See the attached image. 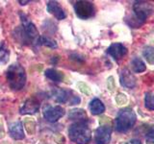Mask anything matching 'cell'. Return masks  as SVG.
<instances>
[{"instance_id": "6da1fadb", "label": "cell", "mask_w": 154, "mask_h": 144, "mask_svg": "<svg viewBox=\"0 0 154 144\" xmlns=\"http://www.w3.org/2000/svg\"><path fill=\"white\" fill-rule=\"evenodd\" d=\"M135 16L128 20V24L132 28H139L144 23L148 16L153 14L154 7L151 3L146 1H137L133 5Z\"/></svg>"}, {"instance_id": "7a4b0ae2", "label": "cell", "mask_w": 154, "mask_h": 144, "mask_svg": "<svg viewBox=\"0 0 154 144\" xmlns=\"http://www.w3.org/2000/svg\"><path fill=\"white\" fill-rule=\"evenodd\" d=\"M10 88L14 90H20L26 83V73L19 64H13L9 66L6 73Z\"/></svg>"}, {"instance_id": "3957f363", "label": "cell", "mask_w": 154, "mask_h": 144, "mask_svg": "<svg viewBox=\"0 0 154 144\" xmlns=\"http://www.w3.org/2000/svg\"><path fill=\"white\" fill-rule=\"evenodd\" d=\"M69 136L77 144H87L91 138V132L87 121L76 122L69 127Z\"/></svg>"}, {"instance_id": "277c9868", "label": "cell", "mask_w": 154, "mask_h": 144, "mask_svg": "<svg viewBox=\"0 0 154 144\" xmlns=\"http://www.w3.org/2000/svg\"><path fill=\"white\" fill-rule=\"evenodd\" d=\"M19 16H20L21 18L22 26L17 29L18 38L24 43H29L35 40L37 41L38 38V32L37 30L35 24L30 21V19L27 17L26 14L20 13Z\"/></svg>"}, {"instance_id": "5b68a950", "label": "cell", "mask_w": 154, "mask_h": 144, "mask_svg": "<svg viewBox=\"0 0 154 144\" xmlns=\"http://www.w3.org/2000/svg\"><path fill=\"white\" fill-rule=\"evenodd\" d=\"M136 113L129 108L120 110L115 120V129L119 133H125L131 129L136 123Z\"/></svg>"}, {"instance_id": "8992f818", "label": "cell", "mask_w": 154, "mask_h": 144, "mask_svg": "<svg viewBox=\"0 0 154 144\" xmlns=\"http://www.w3.org/2000/svg\"><path fill=\"white\" fill-rule=\"evenodd\" d=\"M74 11L77 16L81 19H88L90 17H93L95 14L94 4L90 1H77L74 4Z\"/></svg>"}, {"instance_id": "52a82bcc", "label": "cell", "mask_w": 154, "mask_h": 144, "mask_svg": "<svg viewBox=\"0 0 154 144\" xmlns=\"http://www.w3.org/2000/svg\"><path fill=\"white\" fill-rule=\"evenodd\" d=\"M42 113L45 118L51 123H54L58 121L61 117L64 116L65 110L60 106H55L52 107L50 105H46L42 109Z\"/></svg>"}, {"instance_id": "ba28073f", "label": "cell", "mask_w": 154, "mask_h": 144, "mask_svg": "<svg viewBox=\"0 0 154 144\" xmlns=\"http://www.w3.org/2000/svg\"><path fill=\"white\" fill-rule=\"evenodd\" d=\"M113 129L108 125H101L95 130V142L96 144H108L111 141Z\"/></svg>"}, {"instance_id": "9c48e42d", "label": "cell", "mask_w": 154, "mask_h": 144, "mask_svg": "<svg viewBox=\"0 0 154 144\" xmlns=\"http://www.w3.org/2000/svg\"><path fill=\"white\" fill-rule=\"evenodd\" d=\"M120 84L127 88H134L136 86V78L127 68H124L120 72Z\"/></svg>"}, {"instance_id": "30bf717a", "label": "cell", "mask_w": 154, "mask_h": 144, "mask_svg": "<svg viewBox=\"0 0 154 144\" xmlns=\"http://www.w3.org/2000/svg\"><path fill=\"white\" fill-rule=\"evenodd\" d=\"M107 53L116 61L120 60L127 53V49L122 43H113L107 49Z\"/></svg>"}, {"instance_id": "8fae6325", "label": "cell", "mask_w": 154, "mask_h": 144, "mask_svg": "<svg viewBox=\"0 0 154 144\" xmlns=\"http://www.w3.org/2000/svg\"><path fill=\"white\" fill-rule=\"evenodd\" d=\"M40 110V102L36 98H29L20 108L21 114H33Z\"/></svg>"}, {"instance_id": "7c38bea8", "label": "cell", "mask_w": 154, "mask_h": 144, "mask_svg": "<svg viewBox=\"0 0 154 144\" xmlns=\"http://www.w3.org/2000/svg\"><path fill=\"white\" fill-rule=\"evenodd\" d=\"M47 12L53 14L57 19L62 20V19L66 18V14L64 10L62 9L60 4L56 1H49L47 2Z\"/></svg>"}, {"instance_id": "4fadbf2b", "label": "cell", "mask_w": 154, "mask_h": 144, "mask_svg": "<svg viewBox=\"0 0 154 144\" xmlns=\"http://www.w3.org/2000/svg\"><path fill=\"white\" fill-rule=\"evenodd\" d=\"M9 134L14 139L16 140H20V139H23L25 134H24L23 132V127L20 121H17L14 122L12 124H10L9 126Z\"/></svg>"}, {"instance_id": "5bb4252c", "label": "cell", "mask_w": 154, "mask_h": 144, "mask_svg": "<svg viewBox=\"0 0 154 144\" xmlns=\"http://www.w3.org/2000/svg\"><path fill=\"white\" fill-rule=\"evenodd\" d=\"M90 112L94 115H98L105 112V106L98 98H94L90 102L89 105Z\"/></svg>"}, {"instance_id": "9a60e30c", "label": "cell", "mask_w": 154, "mask_h": 144, "mask_svg": "<svg viewBox=\"0 0 154 144\" xmlns=\"http://www.w3.org/2000/svg\"><path fill=\"white\" fill-rule=\"evenodd\" d=\"M69 91L62 89V88H56L54 90H53V97H54V100L58 103H66L69 98Z\"/></svg>"}, {"instance_id": "2e32d148", "label": "cell", "mask_w": 154, "mask_h": 144, "mask_svg": "<svg viewBox=\"0 0 154 144\" xmlns=\"http://www.w3.org/2000/svg\"><path fill=\"white\" fill-rule=\"evenodd\" d=\"M69 118L70 120H77L78 122H82V121H87L88 116H87V113L84 110L74 109V110H71L69 112Z\"/></svg>"}, {"instance_id": "e0dca14e", "label": "cell", "mask_w": 154, "mask_h": 144, "mask_svg": "<svg viewBox=\"0 0 154 144\" xmlns=\"http://www.w3.org/2000/svg\"><path fill=\"white\" fill-rule=\"evenodd\" d=\"M45 74L48 79H50L53 82H56V83H60V82L64 80V74L61 71L54 68H49L45 70Z\"/></svg>"}, {"instance_id": "ac0fdd59", "label": "cell", "mask_w": 154, "mask_h": 144, "mask_svg": "<svg viewBox=\"0 0 154 144\" xmlns=\"http://www.w3.org/2000/svg\"><path fill=\"white\" fill-rule=\"evenodd\" d=\"M38 45H45L49 48H57V42L51 38H48L45 36H41L38 38V40L36 41Z\"/></svg>"}, {"instance_id": "d6986e66", "label": "cell", "mask_w": 154, "mask_h": 144, "mask_svg": "<svg viewBox=\"0 0 154 144\" xmlns=\"http://www.w3.org/2000/svg\"><path fill=\"white\" fill-rule=\"evenodd\" d=\"M131 65L133 71L136 72V73H141V72L146 71V66L144 64V62L141 59H139V58H134L131 62Z\"/></svg>"}, {"instance_id": "ffe728a7", "label": "cell", "mask_w": 154, "mask_h": 144, "mask_svg": "<svg viewBox=\"0 0 154 144\" xmlns=\"http://www.w3.org/2000/svg\"><path fill=\"white\" fill-rule=\"evenodd\" d=\"M143 55L150 64H154V48L151 46H146L143 48Z\"/></svg>"}, {"instance_id": "44dd1931", "label": "cell", "mask_w": 154, "mask_h": 144, "mask_svg": "<svg viewBox=\"0 0 154 144\" xmlns=\"http://www.w3.org/2000/svg\"><path fill=\"white\" fill-rule=\"evenodd\" d=\"M24 127H25L26 132L29 134H35L36 131V121L33 120L32 118H25L24 119Z\"/></svg>"}, {"instance_id": "7402d4cb", "label": "cell", "mask_w": 154, "mask_h": 144, "mask_svg": "<svg viewBox=\"0 0 154 144\" xmlns=\"http://www.w3.org/2000/svg\"><path fill=\"white\" fill-rule=\"evenodd\" d=\"M144 106L149 110H154V94L151 92H146L144 96Z\"/></svg>"}, {"instance_id": "603a6c76", "label": "cell", "mask_w": 154, "mask_h": 144, "mask_svg": "<svg viewBox=\"0 0 154 144\" xmlns=\"http://www.w3.org/2000/svg\"><path fill=\"white\" fill-rule=\"evenodd\" d=\"M10 55L9 50L5 46L4 42H0V62L5 64L8 61V57Z\"/></svg>"}, {"instance_id": "cb8c5ba5", "label": "cell", "mask_w": 154, "mask_h": 144, "mask_svg": "<svg viewBox=\"0 0 154 144\" xmlns=\"http://www.w3.org/2000/svg\"><path fill=\"white\" fill-rule=\"evenodd\" d=\"M77 86H78V88L80 89L81 92H83L86 95H91V88H89V86H87L85 83H78Z\"/></svg>"}, {"instance_id": "d4e9b609", "label": "cell", "mask_w": 154, "mask_h": 144, "mask_svg": "<svg viewBox=\"0 0 154 144\" xmlns=\"http://www.w3.org/2000/svg\"><path fill=\"white\" fill-rule=\"evenodd\" d=\"M146 137L147 142L154 144V125L148 130V132L146 133Z\"/></svg>"}, {"instance_id": "484cf974", "label": "cell", "mask_w": 154, "mask_h": 144, "mask_svg": "<svg viewBox=\"0 0 154 144\" xmlns=\"http://www.w3.org/2000/svg\"><path fill=\"white\" fill-rule=\"evenodd\" d=\"M116 101H117V103L119 105H124V104L127 103V97L125 94L120 93L117 96V97H116Z\"/></svg>"}, {"instance_id": "4316f807", "label": "cell", "mask_w": 154, "mask_h": 144, "mask_svg": "<svg viewBox=\"0 0 154 144\" xmlns=\"http://www.w3.org/2000/svg\"><path fill=\"white\" fill-rule=\"evenodd\" d=\"M107 88L110 91H114L116 88V85H115V80L112 76L109 77L107 79Z\"/></svg>"}, {"instance_id": "83f0119b", "label": "cell", "mask_w": 154, "mask_h": 144, "mask_svg": "<svg viewBox=\"0 0 154 144\" xmlns=\"http://www.w3.org/2000/svg\"><path fill=\"white\" fill-rule=\"evenodd\" d=\"M79 103H80V98L78 96H76V95L71 96V99L69 100V105H76Z\"/></svg>"}, {"instance_id": "f1b7e54d", "label": "cell", "mask_w": 154, "mask_h": 144, "mask_svg": "<svg viewBox=\"0 0 154 144\" xmlns=\"http://www.w3.org/2000/svg\"><path fill=\"white\" fill-rule=\"evenodd\" d=\"M55 141L57 144H65L66 142V139L65 137L62 136V134H58V136L55 137Z\"/></svg>"}, {"instance_id": "f546056e", "label": "cell", "mask_w": 154, "mask_h": 144, "mask_svg": "<svg viewBox=\"0 0 154 144\" xmlns=\"http://www.w3.org/2000/svg\"><path fill=\"white\" fill-rule=\"evenodd\" d=\"M124 144H142V142L139 139H131L129 142H125Z\"/></svg>"}, {"instance_id": "4dcf8cb0", "label": "cell", "mask_w": 154, "mask_h": 144, "mask_svg": "<svg viewBox=\"0 0 154 144\" xmlns=\"http://www.w3.org/2000/svg\"><path fill=\"white\" fill-rule=\"evenodd\" d=\"M19 3H20L21 5H26L27 3H29V1H21V0H20V1H19Z\"/></svg>"}]
</instances>
